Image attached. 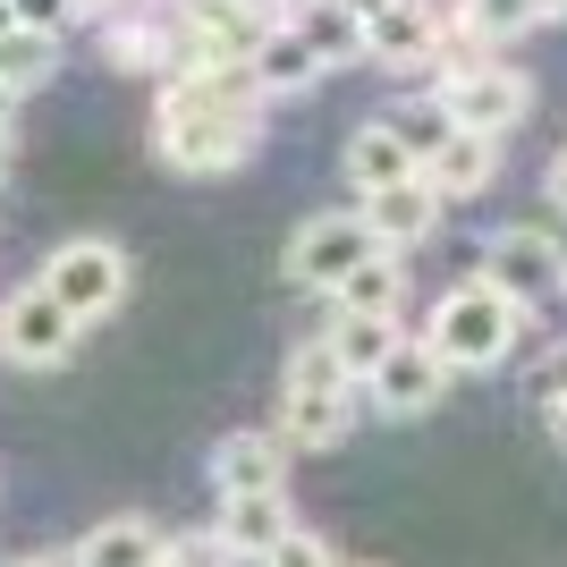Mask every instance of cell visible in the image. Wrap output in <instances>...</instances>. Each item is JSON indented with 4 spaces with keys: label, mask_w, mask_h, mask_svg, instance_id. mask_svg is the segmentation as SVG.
Instances as JSON below:
<instances>
[{
    "label": "cell",
    "mask_w": 567,
    "mask_h": 567,
    "mask_svg": "<svg viewBox=\"0 0 567 567\" xmlns=\"http://www.w3.org/2000/svg\"><path fill=\"white\" fill-rule=\"evenodd\" d=\"M262 136V85L255 69H204V76H169L162 111H153V144L169 169L187 178H220L255 153Z\"/></svg>",
    "instance_id": "1"
},
{
    "label": "cell",
    "mask_w": 567,
    "mask_h": 567,
    "mask_svg": "<svg viewBox=\"0 0 567 567\" xmlns=\"http://www.w3.org/2000/svg\"><path fill=\"white\" fill-rule=\"evenodd\" d=\"M517 331H525V306H517V297H499L492 280L450 288V297L432 306V322H424V339L441 348L450 373H492V364H508Z\"/></svg>",
    "instance_id": "2"
},
{
    "label": "cell",
    "mask_w": 567,
    "mask_h": 567,
    "mask_svg": "<svg viewBox=\"0 0 567 567\" xmlns=\"http://www.w3.org/2000/svg\"><path fill=\"white\" fill-rule=\"evenodd\" d=\"M483 280L534 313L550 297H567V246L550 229H534V220H508V229L483 237Z\"/></svg>",
    "instance_id": "3"
},
{
    "label": "cell",
    "mask_w": 567,
    "mask_h": 567,
    "mask_svg": "<svg viewBox=\"0 0 567 567\" xmlns=\"http://www.w3.org/2000/svg\"><path fill=\"white\" fill-rule=\"evenodd\" d=\"M43 288L76 322H111V313L127 306V255H118L111 237H69V246H51Z\"/></svg>",
    "instance_id": "4"
},
{
    "label": "cell",
    "mask_w": 567,
    "mask_h": 567,
    "mask_svg": "<svg viewBox=\"0 0 567 567\" xmlns=\"http://www.w3.org/2000/svg\"><path fill=\"white\" fill-rule=\"evenodd\" d=\"M441 111H450V127H466V136H508V127L534 111V85H525V69H499V60H457V69L441 76Z\"/></svg>",
    "instance_id": "5"
},
{
    "label": "cell",
    "mask_w": 567,
    "mask_h": 567,
    "mask_svg": "<svg viewBox=\"0 0 567 567\" xmlns=\"http://www.w3.org/2000/svg\"><path fill=\"white\" fill-rule=\"evenodd\" d=\"M76 339H85V322H76V313L60 306L43 280L18 288V297L0 306V355H9V364H25V373H51V364H69Z\"/></svg>",
    "instance_id": "6"
},
{
    "label": "cell",
    "mask_w": 567,
    "mask_h": 567,
    "mask_svg": "<svg viewBox=\"0 0 567 567\" xmlns=\"http://www.w3.org/2000/svg\"><path fill=\"white\" fill-rule=\"evenodd\" d=\"M373 255H381V246H373V229H364V213H313L306 229L288 237L280 271L297 288H339L355 262H373Z\"/></svg>",
    "instance_id": "7"
},
{
    "label": "cell",
    "mask_w": 567,
    "mask_h": 567,
    "mask_svg": "<svg viewBox=\"0 0 567 567\" xmlns=\"http://www.w3.org/2000/svg\"><path fill=\"white\" fill-rule=\"evenodd\" d=\"M441 390H450L441 348H432V339H406V331H399V348L373 364V381H364V399H373L381 415H399V424H406V415H432Z\"/></svg>",
    "instance_id": "8"
},
{
    "label": "cell",
    "mask_w": 567,
    "mask_h": 567,
    "mask_svg": "<svg viewBox=\"0 0 567 567\" xmlns=\"http://www.w3.org/2000/svg\"><path fill=\"white\" fill-rule=\"evenodd\" d=\"M364 60H381V69H441V25H432L424 0H390V9H373L364 18Z\"/></svg>",
    "instance_id": "9"
},
{
    "label": "cell",
    "mask_w": 567,
    "mask_h": 567,
    "mask_svg": "<svg viewBox=\"0 0 567 567\" xmlns=\"http://www.w3.org/2000/svg\"><path fill=\"white\" fill-rule=\"evenodd\" d=\"M355 213H364V229H373L381 255H406V246H424V237L441 229V195H432V178H406V187L364 195Z\"/></svg>",
    "instance_id": "10"
},
{
    "label": "cell",
    "mask_w": 567,
    "mask_h": 567,
    "mask_svg": "<svg viewBox=\"0 0 567 567\" xmlns=\"http://www.w3.org/2000/svg\"><path fill=\"white\" fill-rule=\"evenodd\" d=\"M406 178H424L415 144H406L390 118H364V127L348 136V187L355 195H381V187H406Z\"/></svg>",
    "instance_id": "11"
},
{
    "label": "cell",
    "mask_w": 567,
    "mask_h": 567,
    "mask_svg": "<svg viewBox=\"0 0 567 567\" xmlns=\"http://www.w3.org/2000/svg\"><path fill=\"white\" fill-rule=\"evenodd\" d=\"M288 534H297L288 492H220V543H229L237 559H262V550L288 543Z\"/></svg>",
    "instance_id": "12"
},
{
    "label": "cell",
    "mask_w": 567,
    "mask_h": 567,
    "mask_svg": "<svg viewBox=\"0 0 567 567\" xmlns=\"http://www.w3.org/2000/svg\"><path fill=\"white\" fill-rule=\"evenodd\" d=\"M355 424V390H280V441L288 450H339Z\"/></svg>",
    "instance_id": "13"
},
{
    "label": "cell",
    "mask_w": 567,
    "mask_h": 567,
    "mask_svg": "<svg viewBox=\"0 0 567 567\" xmlns=\"http://www.w3.org/2000/svg\"><path fill=\"white\" fill-rule=\"evenodd\" d=\"M424 178H432V195H441V204H466V195H483V187L499 178V136H466V127H457V136L424 162Z\"/></svg>",
    "instance_id": "14"
},
{
    "label": "cell",
    "mask_w": 567,
    "mask_h": 567,
    "mask_svg": "<svg viewBox=\"0 0 567 567\" xmlns=\"http://www.w3.org/2000/svg\"><path fill=\"white\" fill-rule=\"evenodd\" d=\"M280 450L271 432H220L213 441V483L220 492H280Z\"/></svg>",
    "instance_id": "15"
},
{
    "label": "cell",
    "mask_w": 567,
    "mask_h": 567,
    "mask_svg": "<svg viewBox=\"0 0 567 567\" xmlns=\"http://www.w3.org/2000/svg\"><path fill=\"white\" fill-rule=\"evenodd\" d=\"M297 34L313 43V60L322 69H348V60H364V18H355L348 0H297Z\"/></svg>",
    "instance_id": "16"
},
{
    "label": "cell",
    "mask_w": 567,
    "mask_h": 567,
    "mask_svg": "<svg viewBox=\"0 0 567 567\" xmlns=\"http://www.w3.org/2000/svg\"><path fill=\"white\" fill-rule=\"evenodd\" d=\"M162 525L153 517H102L94 534H85V543H76V559L85 567H162Z\"/></svg>",
    "instance_id": "17"
},
{
    "label": "cell",
    "mask_w": 567,
    "mask_h": 567,
    "mask_svg": "<svg viewBox=\"0 0 567 567\" xmlns=\"http://www.w3.org/2000/svg\"><path fill=\"white\" fill-rule=\"evenodd\" d=\"M246 69H255V85H262V94H306V85H313V76H322V60H313V43H306V34H297V25H271V34H262V43H255V60H246Z\"/></svg>",
    "instance_id": "18"
},
{
    "label": "cell",
    "mask_w": 567,
    "mask_h": 567,
    "mask_svg": "<svg viewBox=\"0 0 567 567\" xmlns=\"http://www.w3.org/2000/svg\"><path fill=\"white\" fill-rule=\"evenodd\" d=\"M331 306H339V313H373V322H399V306H406V271H399V255L355 262L348 280L331 288Z\"/></svg>",
    "instance_id": "19"
},
{
    "label": "cell",
    "mask_w": 567,
    "mask_h": 567,
    "mask_svg": "<svg viewBox=\"0 0 567 567\" xmlns=\"http://www.w3.org/2000/svg\"><path fill=\"white\" fill-rule=\"evenodd\" d=\"M322 339H331V348H339V364H348V381H355V390H364V381H373V364H381V355H390V348H399V322H373V313H339V322H331V331H322Z\"/></svg>",
    "instance_id": "20"
},
{
    "label": "cell",
    "mask_w": 567,
    "mask_h": 567,
    "mask_svg": "<svg viewBox=\"0 0 567 567\" xmlns=\"http://www.w3.org/2000/svg\"><path fill=\"white\" fill-rule=\"evenodd\" d=\"M534 25H543V9H534V0H466V9H457V34H466L474 51L517 43V34H534Z\"/></svg>",
    "instance_id": "21"
},
{
    "label": "cell",
    "mask_w": 567,
    "mask_h": 567,
    "mask_svg": "<svg viewBox=\"0 0 567 567\" xmlns=\"http://www.w3.org/2000/svg\"><path fill=\"white\" fill-rule=\"evenodd\" d=\"M51 69H60V34H43V25L0 34V76H9V94H34V85H51Z\"/></svg>",
    "instance_id": "22"
},
{
    "label": "cell",
    "mask_w": 567,
    "mask_h": 567,
    "mask_svg": "<svg viewBox=\"0 0 567 567\" xmlns=\"http://www.w3.org/2000/svg\"><path fill=\"white\" fill-rule=\"evenodd\" d=\"M102 60L111 69H169V25H136V18H118V25H102Z\"/></svg>",
    "instance_id": "23"
},
{
    "label": "cell",
    "mask_w": 567,
    "mask_h": 567,
    "mask_svg": "<svg viewBox=\"0 0 567 567\" xmlns=\"http://www.w3.org/2000/svg\"><path fill=\"white\" fill-rule=\"evenodd\" d=\"M280 390H355V381H348V364H339V348H331V339H306V348L288 355Z\"/></svg>",
    "instance_id": "24"
},
{
    "label": "cell",
    "mask_w": 567,
    "mask_h": 567,
    "mask_svg": "<svg viewBox=\"0 0 567 567\" xmlns=\"http://www.w3.org/2000/svg\"><path fill=\"white\" fill-rule=\"evenodd\" d=\"M390 127H399V136L415 144V162H432V153H441V144L457 136V127H450V111H441V94H424V102H406V111H390Z\"/></svg>",
    "instance_id": "25"
},
{
    "label": "cell",
    "mask_w": 567,
    "mask_h": 567,
    "mask_svg": "<svg viewBox=\"0 0 567 567\" xmlns=\"http://www.w3.org/2000/svg\"><path fill=\"white\" fill-rule=\"evenodd\" d=\"M162 567H237V550L220 543V525H204V534H169Z\"/></svg>",
    "instance_id": "26"
},
{
    "label": "cell",
    "mask_w": 567,
    "mask_h": 567,
    "mask_svg": "<svg viewBox=\"0 0 567 567\" xmlns=\"http://www.w3.org/2000/svg\"><path fill=\"white\" fill-rule=\"evenodd\" d=\"M262 567H339V550L322 543V534H306V525H297L288 543H271V550H262Z\"/></svg>",
    "instance_id": "27"
},
{
    "label": "cell",
    "mask_w": 567,
    "mask_h": 567,
    "mask_svg": "<svg viewBox=\"0 0 567 567\" xmlns=\"http://www.w3.org/2000/svg\"><path fill=\"white\" fill-rule=\"evenodd\" d=\"M9 9H18V25H43V34H60L76 18V0H9Z\"/></svg>",
    "instance_id": "28"
},
{
    "label": "cell",
    "mask_w": 567,
    "mask_h": 567,
    "mask_svg": "<svg viewBox=\"0 0 567 567\" xmlns=\"http://www.w3.org/2000/svg\"><path fill=\"white\" fill-rule=\"evenodd\" d=\"M559 390H567V339L543 355V373H534V399H559Z\"/></svg>",
    "instance_id": "29"
},
{
    "label": "cell",
    "mask_w": 567,
    "mask_h": 567,
    "mask_svg": "<svg viewBox=\"0 0 567 567\" xmlns=\"http://www.w3.org/2000/svg\"><path fill=\"white\" fill-rule=\"evenodd\" d=\"M543 195H550V204H559V220H567V153H559V162H550V178H543Z\"/></svg>",
    "instance_id": "30"
},
{
    "label": "cell",
    "mask_w": 567,
    "mask_h": 567,
    "mask_svg": "<svg viewBox=\"0 0 567 567\" xmlns=\"http://www.w3.org/2000/svg\"><path fill=\"white\" fill-rule=\"evenodd\" d=\"M543 415H550V441L567 450V390H559V399H543Z\"/></svg>",
    "instance_id": "31"
},
{
    "label": "cell",
    "mask_w": 567,
    "mask_h": 567,
    "mask_svg": "<svg viewBox=\"0 0 567 567\" xmlns=\"http://www.w3.org/2000/svg\"><path fill=\"white\" fill-rule=\"evenodd\" d=\"M34 567H85V559H76V543H69V550H51V559H34Z\"/></svg>",
    "instance_id": "32"
},
{
    "label": "cell",
    "mask_w": 567,
    "mask_h": 567,
    "mask_svg": "<svg viewBox=\"0 0 567 567\" xmlns=\"http://www.w3.org/2000/svg\"><path fill=\"white\" fill-rule=\"evenodd\" d=\"M246 9H262V18H280V9H297V0H246Z\"/></svg>",
    "instance_id": "33"
},
{
    "label": "cell",
    "mask_w": 567,
    "mask_h": 567,
    "mask_svg": "<svg viewBox=\"0 0 567 567\" xmlns=\"http://www.w3.org/2000/svg\"><path fill=\"white\" fill-rule=\"evenodd\" d=\"M348 9H355V18H373V9H390V0H348Z\"/></svg>",
    "instance_id": "34"
},
{
    "label": "cell",
    "mask_w": 567,
    "mask_h": 567,
    "mask_svg": "<svg viewBox=\"0 0 567 567\" xmlns=\"http://www.w3.org/2000/svg\"><path fill=\"white\" fill-rule=\"evenodd\" d=\"M0 34H18V9H9V0H0Z\"/></svg>",
    "instance_id": "35"
},
{
    "label": "cell",
    "mask_w": 567,
    "mask_h": 567,
    "mask_svg": "<svg viewBox=\"0 0 567 567\" xmlns=\"http://www.w3.org/2000/svg\"><path fill=\"white\" fill-rule=\"evenodd\" d=\"M9 102H18V94H9V76H0V118H9Z\"/></svg>",
    "instance_id": "36"
},
{
    "label": "cell",
    "mask_w": 567,
    "mask_h": 567,
    "mask_svg": "<svg viewBox=\"0 0 567 567\" xmlns=\"http://www.w3.org/2000/svg\"><path fill=\"white\" fill-rule=\"evenodd\" d=\"M0 169H9V127H0Z\"/></svg>",
    "instance_id": "37"
},
{
    "label": "cell",
    "mask_w": 567,
    "mask_h": 567,
    "mask_svg": "<svg viewBox=\"0 0 567 567\" xmlns=\"http://www.w3.org/2000/svg\"><path fill=\"white\" fill-rule=\"evenodd\" d=\"M76 9H111V0H76Z\"/></svg>",
    "instance_id": "38"
},
{
    "label": "cell",
    "mask_w": 567,
    "mask_h": 567,
    "mask_svg": "<svg viewBox=\"0 0 567 567\" xmlns=\"http://www.w3.org/2000/svg\"><path fill=\"white\" fill-rule=\"evenodd\" d=\"M9 567H34V559H9Z\"/></svg>",
    "instance_id": "39"
}]
</instances>
